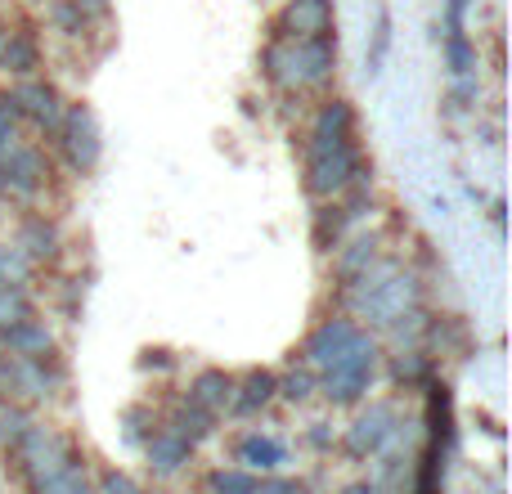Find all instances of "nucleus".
<instances>
[{
	"instance_id": "41",
	"label": "nucleus",
	"mask_w": 512,
	"mask_h": 494,
	"mask_svg": "<svg viewBox=\"0 0 512 494\" xmlns=\"http://www.w3.org/2000/svg\"><path fill=\"white\" fill-rule=\"evenodd\" d=\"M0 41H5V23H0Z\"/></svg>"
},
{
	"instance_id": "10",
	"label": "nucleus",
	"mask_w": 512,
	"mask_h": 494,
	"mask_svg": "<svg viewBox=\"0 0 512 494\" xmlns=\"http://www.w3.org/2000/svg\"><path fill=\"white\" fill-rule=\"evenodd\" d=\"M270 36H283V41L333 36V0H288V5L274 14Z\"/></svg>"
},
{
	"instance_id": "36",
	"label": "nucleus",
	"mask_w": 512,
	"mask_h": 494,
	"mask_svg": "<svg viewBox=\"0 0 512 494\" xmlns=\"http://www.w3.org/2000/svg\"><path fill=\"white\" fill-rule=\"evenodd\" d=\"M472 0H450V9H445V27L450 32H463V14H468Z\"/></svg>"
},
{
	"instance_id": "39",
	"label": "nucleus",
	"mask_w": 512,
	"mask_h": 494,
	"mask_svg": "<svg viewBox=\"0 0 512 494\" xmlns=\"http://www.w3.org/2000/svg\"><path fill=\"white\" fill-rule=\"evenodd\" d=\"M337 494H382V490H378V481H351V486H342Z\"/></svg>"
},
{
	"instance_id": "28",
	"label": "nucleus",
	"mask_w": 512,
	"mask_h": 494,
	"mask_svg": "<svg viewBox=\"0 0 512 494\" xmlns=\"http://www.w3.org/2000/svg\"><path fill=\"white\" fill-rule=\"evenodd\" d=\"M32 270H36V261H32V256H27L18 243H5V247H0V279L27 283V279H32Z\"/></svg>"
},
{
	"instance_id": "37",
	"label": "nucleus",
	"mask_w": 512,
	"mask_h": 494,
	"mask_svg": "<svg viewBox=\"0 0 512 494\" xmlns=\"http://www.w3.org/2000/svg\"><path fill=\"white\" fill-rule=\"evenodd\" d=\"M306 441L315 445V450H333V432H328V423H310Z\"/></svg>"
},
{
	"instance_id": "2",
	"label": "nucleus",
	"mask_w": 512,
	"mask_h": 494,
	"mask_svg": "<svg viewBox=\"0 0 512 494\" xmlns=\"http://www.w3.org/2000/svg\"><path fill=\"white\" fill-rule=\"evenodd\" d=\"M14 459L32 494H95V481H90L81 450L63 432H54V427L36 423L14 445Z\"/></svg>"
},
{
	"instance_id": "17",
	"label": "nucleus",
	"mask_w": 512,
	"mask_h": 494,
	"mask_svg": "<svg viewBox=\"0 0 512 494\" xmlns=\"http://www.w3.org/2000/svg\"><path fill=\"white\" fill-rule=\"evenodd\" d=\"M14 243L23 247V252L32 256L36 265H41V261H54V256H59V247H63L59 225L45 221V216H23V225H18Z\"/></svg>"
},
{
	"instance_id": "23",
	"label": "nucleus",
	"mask_w": 512,
	"mask_h": 494,
	"mask_svg": "<svg viewBox=\"0 0 512 494\" xmlns=\"http://www.w3.org/2000/svg\"><path fill=\"white\" fill-rule=\"evenodd\" d=\"M391 378L400 387H418V382H432V360L423 351H400L391 355Z\"/></svg>"
},
{
	"instance_id": "14",
	"label": "nucleus",
	"mask_w": 512,
	"mask_h": 494,
	"mask_svg": "<svg viewBox=\"0 0 512 494\" xmlns=\"http://www.w3.org/2000/svg\"><path fill=\"white\" fill-rule=\"evenodd\" d=\"M0 351L27 355V360H41L45 351H54V333H50V324H45V319L27 315V319H18V324L0 328Z\"/></svg>"
},
{
	"instance_id": "22",
	"label": "nucleus",
	"mask_w": 512,
	"mask_h": 494,
	"mask_svg": "<svg viewBox=\"0 0 512 494\" xmlns=\"http://www.w3.org/2000/svg\"><path fill=\"white\" fill-rule=\"evenodd\" d=\"M27 315H36L27 283H9V279H0V328L18 324V319H27Z\"/></svg>"
},
{
	"instance_id": "31",
	"label": "nucleus",
	"mask_w": 512,
	"mask_h": 494,
	"mask_svg": "<svg viewBox=\"0 0 512 494\" xmlns=\"http://www.w3.org/2000/svg\"><path fill=\"white\" fill-rule=\"evenodd\" d=\"M18 122H23V117H18L14 95H9V90H0V153L14 144V126H18Z\"/></svg>"
},
{
	"instance_id": "12",
	"label": "nucleus",
	"mask_w": 512,
	"mask_h": 494,
	"mask_svg": "<svg viewBox=\"0 0 512 494\" xmlns=\"http://www.w3.org/2000/svg\"><path fill=\"white\" fill-rule=\"evenodd\" d=\"M41 68H45V50H41L32 27H18V32L5 27V41H0V72H9L14 81H27V77H41Z\"/></svg>"
},
{
	"instance_id": "1",
	"label": "nucleus",
	"mask_w": 512,
	"mask_h": 494,
	"mask_svg": "<svg viewBox=\"0 0 512 494\" xmlns=\"http://www.w3.org/2000/svg\"><path fill=\"white\" fill-rule=\"evenodd\" d=\"M364 158L355 149V113L346 99H328L315 113L306 144V189L310 198H337L355 176H364Z\"/></svg>"
},
{
	"instance_id": "16",
	"label": "nucleus",
	"mask_w": 512,
	"mask_h": 494,
	"mask_svg": "<svg viewBox=\"0 0 512 494\" xmlns=\"http://www.w3.org/2000/svg\"><path fill=\"white\" fill-rule=\"evenodd\" d=\"M144 450H149V468L158 472V477H176V472L194 459V445L180 441V436L167 432V427H162V432H153L149 441H144Z\"/></svg>"
},
{
	"instance_id": "9",
	"label": "nucleus",
	"mask_w": 512,
	"mask_h": 494,
	"mask_svg": "<svg viewBox=\"0 0 512 494\" xmlns=\"http://www.w3.org/2000/svg\"><path fill=\"white\" fill-rule=\"evenodd\" d=\"M9 95H14V104H18V117H27V122H32L45 140H59V126H63V113H68V99H63V90L54 86V81L27 77V81H18Z\"/></svg>"
},
{
	"instance_id": "24",
	"label": "nucleus",
	"mask_w": 512,
	"mask_h": 494,
	"mask_svg": "<svg viewBox=\"0 0 512 494\" xmlns=\"http://www.w3.org/2000/svg\"><path fill=\"white\" fill-rule=\"evenodd\" d=\"M445 63H450V72L459 81L477 68V45L468 41V32H445Z\"/></svg>"
},
{
	"instance_id": "7",
	"label": "nucleus",
	"mask_w": 512,
	"mask_h": 494,
	"mask_svg": "<svg viewBox=\"0 0 512 494\" xmlns=\"http://www.w3.org/2000/svg\"><path fill=\"white\" fill-rule=\"evenodd\" d=\"M50 185V158H45V149H36V144H9L5 153H0V194L5 198H36L41 189Z\"/></svg>"
},
{
	"instance_id": "34",
	"label": "nucleus",
	"mask_w": 512,
	"mask_h": 494,
	"mask_svg": "<svg viewBox=\"0 0 512 494\" xmlns=\"http://www.w3.org/2000/svg\"><path fill=\"white\" fill-rule=\"evenodd\" d=\"M72 9H77L86 23H104V18L113 14V0H72Z\"/></svg>"
},
{
	"instance_id": "30",
	"label": "nucleus",
	"mask_w": 512,
	"mask_h": 494,
	"mask_svg": "<svg viewBox=\"0 0 512 494\" xmlns=\"http://www.w3.org/2000/svg\"><path fill=\"white\" fill-rule=\"evenodd\" d=\"M387 50H391V14L382 9V14H378V27H373V50L364 54V68L378 72L382 59H387Z\"/></svg>"
},
{
	"instance_id": "40",
	"label": "nucleus",
	"mask_w": 512,
	"mask_h": 494,
	"mask_svg": "<svg viewBox=\"0 0 512 494\" xmlns=\"http://www.w3.org/2000/svg\"><path fill=\"white\" fill-rule=\"evenodd\" d=\"M0 221H5V198H0Z\"/></svg>"
},
{
	"instance_id": "8",
	"label": "nucleus",
	"mask_w": 512,
	"mask_h": 494,
	"mask_svg": "<svg viewBox=\"0 0 512 494\" xmlns=\"http://www.w3.org/2000/svg\"><path fill=\"white\" fill-rule=\"evenodd\" d=\"M63 149V162H68L77 176H90L99 167V153H104V140H99V122L86 104H68L63 113V126H59V140Z\"/></svg>"
},
{
	"instance_id": "25",
	"label": "nucleus",
	"mask_w": 512,
	"mask_h": 494,
	"mask_svg": "<svg viewBox=\"0 0 512 494\" xmlns=\"http://www.w3.org/2000/svg\"><path fill=\"white\" fill-rule=\"evenodd\" d=\"M207 494H256V472L248 468H216L207 477Z\"/></svg>"
},
{
	"instance_id": "21",
	"label": "nucleus",
	"mask_w": 512,
	"mask_h": 494,
	"mask_svg": "<svg viewBox=\"0 0 512 494\" xmlns=\"http://www.w3.org/2000/svg\"><path fill=\"white\" fill-rule=\"evenodd\" d=\"M346 225H351V221H346L342 203H337V198H328V203L315 212V247H319V252H333V247H342Z\"/></svg>"
},
{
	"instance_id": "27",
	"label": "nucleus",
	"mask_w": 512,
	"mask_h": 494,
	"mask_svg": "<svg viewBox=\"0 0 512 494\" xmlns=\"http://www.w3.org/2000/svg\"><path fill=\"white\" fill-rule=\"evenodd\" d=\"M315 391H319V373L306 369V364H301V369H292L288 378H279V396L288 400V405H301V400H310Z\"/></svg>"
},
{
	"instance_id": "26",
	"label": "nucleus",
	"mask_w": 512,
	"mask_h": 494,
	"mask_svg": "<svg viewBox=\"0 0 512 494\" xmlns=\"http://www.w3.org/2000/svg\"><path fill=\"white\" fill-rule=\"evenodd\" d=\"M32 427H36V418L27 414L23 405H0V445H5V450H14Z\"/></svg>"
},
{
	"instance_id": "15",
	"label": "nucleus",
	"mask_w": 512,
	"mask_h": 494,
	"mask_svg": "<svg viewBox=\"0 0 512 494\" xmlns=\"http://www.w3.org/2000/svg\"><path fill=\"white\" fill-rule=\"evenodd\" d=\"M279 396V378H274L270 369H252L243 382H234V400H230V414H239V418H252V414H261L270 400Z\"/></svg>"
},
{
	"instance_id": "35",
	"label": "nucleus",
	"mask_w": 512,
	"mask_h": 494,
	"mask_svg": "<svg viewBox=\"0 0 512 494\" xmlns=\"http://www.w3.org/2000/svg\"><path fill=\"white\" fill-rule=\"evenodd\" d=\"M256 494H301V481H292V477H261V481H256Z\"/></svg>"
},
{
	"instance_id": "33",
	"label": "nucleus",
	"mask_w": 512,
	"mask_h": 494,
	"mask_svg": "<svg viewBox=\"0 0 512 494\" xmlns=\"http://www.w3.org/2000/svg\"><path fill=\"white\" fill-rule=\"evenodd\" d=\"M122 423H126V432H122V436H126L131 445H144V441H149V436H144V432H149V427H144V423H149V409H140V405L126 409Z\"/></svg>"
},
{
	"instance_id": "13",
	"label": "nucleus",
	"mask_w": 512,
	"mask_h": 494,
	"mask_svg": "<svg viewBox=\"0 0 512 494\" xmlns=\"http://www.w3.org/2000/svg\"><path fill=\"white\" fill-rule=\"evenodd\" d=\"M234 373H225V369H203L194 382H189V391H185V400L189 405H198L203 414H212V418H221L225 409H230V400H234Z\"/></svg>"
},
{
	"instance_id": "20",
	"label": "nucleus",
	"mask_w": 512,
	"mask_h": 494,
	"mask_svg": "<svg viewBox=\"0 0 512 494\" xmlns=\"http://www.w3.org/2000/svg\"><path fill=\"white\" fill-rule=\"evenodd\" d=\"M333 252H337V279L351 288V283L378 261V239H355L346 247H333Z\"/></svg>"
},
{
	"instance_id": "3",
	"label": "nucleus",
	"mask_w": 512,
	"mask_h": 494,
	"mask_svg": "<svg viewBox=\"0 0 512 494\" xmlns=\"http://www.w3.org/2000/svg\"><path fill=\"white\" fill-rule=\"evenodd\" d=\"M265 81L283 95H306V90H324L337 72V41L333 36H310V41H283L270 36L261 54Z\"/></svg>"
},
{
	"instance_id": "6",
	"label": "nucleus",
	"mask_w": 512,
	"mask_h": 494,
	"mask_svg": "<svg viewBox=\"0 0 512 494\" xmlns=\"http://www.w3.org/2000/svg\"><path fill=\"white\" fill-rule=\"evenodd\" d=\"M400 427H405L400 423V409L391 405V400H378V405H369L351 427H346L342 454L346 459H378V454L400 436Z\"/></svg>"
},
{
	"instance_id": "29",
	"label": "nucleus",
	"mask_w": 512,
	"mask_h": 494,
	"mask_svg": "<svg viewBox=\"0 0 512 494\" xmlns=\"http://www.w3.org/2000/svg\"><path fill=\"white\" fill-rule=\"evenodd\" d=\"M50 23L59 27L63 36H72V41H77V36H86V18L77 14V9H72V0H50Z\"/></svg>"
},
{
	"instance_id": "5",
	"label": "nucleus",
	"mask_w": 512,
	"mask_h": 494,
	"mask_svg": "<svg viewBox=\"0 0 512 494\" xmlns=\"http://www.w3.org/2000/svg\"><path fill=\"white\" fill-rule=\"evenodd\" d=\"M378 342H373L369 333H355V342L346 346L342 355H337L333 364H328L324 373H319V391H324L333 405H360L364 396H369V382L373 373H378Z\"/></svg>"
},
{
	"instance_id": "4",
	"label": "nucleus",
	"mask_w": 512,
	"mask_h": 494,
	"mask_svg": "<svg viewBox=\"0 0 512 494\" xmlns=\"http://www.w3.org/2000/svg\"><path fill=\"white\" fill-rule=\"evenodd\" d=\"M418 301H423L418 279L414 274H405L400 265H391V261L387 265H369V270L351 283V306L360 310L373 328H391V333L405 328L409 319L423 310Z\"/></svg>"
},
{
	"instance_id": "32",
	"label": "nucleus",
	"mask_w": 512,
	"mask_h": 494,
	"mask_svg": "<svg viewBox=\"0 0 512 494\" xmlns=\"http://www.w3.org/2000/svg\"><path fill=\"white\" fill-rule=\"evenodd\" d=\"M95 494H144L140 486H135L131 477H126V472H104V477H99V486H95Z\"/></svg>"
},
{
	"instance_id": "38",
	"label": "nucleus",
	"mask_w": 512,
	"mask_h": 494,
	"mask_svg": "<svg viewBox=\"0 0 512 494\" xmlns=\"http://www.w3.org/2000/svg\"><path fill=\"white\" fill-rule=\"evenodd\" d=\"M140 364H144V369H171L176 360H171V351H149Z\"/></svg>"
},
{
	"instance_id": "11",
	"label": "nucleus",
	"mask_w": 512,
	"mask_h": 494,
	"mask_svg": "<svg viewBox=\"0 0 512 494\" xmlns=\"http://www.w3.org/2000/svg\"><path fill=\"white\" fill-rule=\"evenodd\" d=\"M355 333H360V324H351V319H342V315L324 319V324H319L315 333L301 342V364H306V369H315V373H324L328 364H333L337 355L355 342Z\"/></svg>"
},
{
	"instance_id": "19",
	"label": "nucleus",
	"mask_w": 512,
	"mask_h": 494,
	"mask_svg": "<svg viewBox=\"0 0 512 494\" xmlns=\"http://www.w3.org/2000/svg\"><path fill=\"white\" fill-rule=\"evenodd\" d=\"M167 432H176L180 441L198 445V441H207V436L216 432V418H212V414H203L198 405H189V400H180L176 414L167 418Z\"/></svg>"
},
{
	"instance_id": "18",
	"label": "nucleus",
	"mask_w": 512,
	"mask_h": 494,
	"mask_svg": "<svg viewBox=\"0 0 512 494\" xmlns=\"http://www.w3.org/2000/svg\"><path fill=\"white\" fill-rule=\"evenodd\" d=\"M283 459H288V445L274 441V436L252 432L239 441V463H248V472H274Z\"/></svg>"
}]
</instances>
